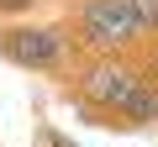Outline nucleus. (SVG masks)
<instances>
[{"label": "nucleus", "instance_id": "f257e3e1", "mask_svg": "<svg viewBox=\"0 0 158 147\" xmlns=\"http://www.w3.org/2000/svg\"><path fill=\"white\" fill-rule=\"evenodd\" d=\"M63 21L79 42V58H137L148 47L132 0H69Z\"/></svg>", "mask_w": 158, "mask_h": 147}, {"label": "nucleus", "instance_id": "f03ea898", "mask_svg": "<svg viewBox=\"0 0 158 147\" xmlns=\"http://www.w3.org/2000/svg\"><path fill=\"white\" fill-rule=\"evenodd\" d=\"M63 79H69L63 100H74L90 126H106V116L142 84V63L137 58H79Z\"/></svg>", "mask_w": 158, "mask_h": 147}, {"label": "nucleus", "instance_id": "7ed1b4c3", "mask_svg": "<svg viewBox=\"0 0 158 147\" xmlns=\"http://www.w3.org/2000/svg\"><path fill=\"white\" fill-rule=\"evenodd\" d=\"M0 58L21 74H69L79 42L69 21H0Z\"/></svg>", "mask_w": 158, "mask_h": 147}, {"label": "nucleus", "instance_id": "20e7f679", "mask_svg": "<svg viewBox=\"0 0 158 147\" xmlns=\"http://www.w3.org/2000/svg\"><path fill=\"white\" fill-rule=\"evenodd\" d=\"M106 126L111 131H158V84H137L111 116H106Z\"/></svg>", "mask_w": 158, "mask_h": 147}, {"label": "nucleus", "instance_id": "39448f33", "mask_svg": "<svg viewBox=\"0 0 158 147\" xmlns=\"http://www.w3.org/2000/svg\"><path fill=\"white\" fill-rule=\"evenodd\" d=\"M132 16H137L142 37H148V42H158V0H132Z\"/></svg>", "mask_w": 158, "mask_h": 147}, {"label": "nucleus", "instance_id": "423d86ee", "mask_svg": "<svg viewBox=\"0 0 158 147\" xmlns=\"http://www.w3.org/2000/svg\"><path fill=\"white\" fill-rule=\"evenodd\" d=\"M42 0H0V21H32V11Z\"/></svg>", "mask_w": 158, "mask_h": 147}]
</instances>
